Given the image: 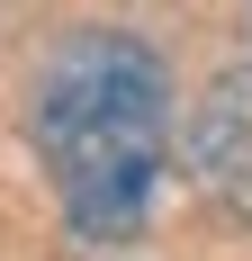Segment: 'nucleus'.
<instances>
[{
	"mask_svg": "<svg viewBox=\"0 0 252 261\" xmlns=\"http://www.w3.org/2000/svg\"><path fill=\"white\" fill-rule=\"evenodd\" d=\"M180 162H189V180H198L225 216L252 225V72L216 81V90L180 117Z\"/></svg>",
	"mask_w": 252,
	"mask_h": 261,
	"instance_id": "obj_2",
	"label": "nucleus"
},
{
	"mask_svg": "<svg viewBox=\"0 0 252 261\" xmlns=\"http://www.w3.org/2000/svg\"><path fill=\"white\" fill-rule=\"evenodd\" d=\"M27 144L54 180L63 225L90 243H126L153 225V198L171 180V72L126 27H72L54 36L27 81Z\"/></svg>",
	"mask_w": 252,
	"mask_h": 261,
	"instance_id": "obj_1",
	"label": "nucleus"
},
{
	"mask_svg": "<svg viewBox=\"0 0 252 261\" xmlns=\"http://www.w3.org/2000/svg\"><path fill=\"white\" fill-rule=\"evenodd\" d=\"M243 72H252V9H243Z\"/></svg>",
	"mask_w": 252,
	"mask_h": 261,
	"instance_id": "obj_3",
	"label": "nucleus"
}]
</instances>
